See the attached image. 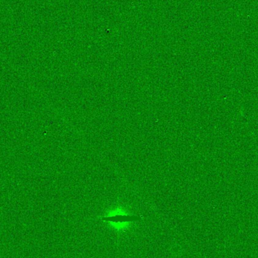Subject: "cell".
<instances>
[{
  "instance_id": "1",
  "label": "cell",
  "mask_w": 258,
  "mask_h": 258,
  "mask_svg": "<svg viewBox=\"0 0 258 258\" xmlns=\"http://www.w3.org/2000/svg\"><path fill=\"white\" fill-rule=\"evenodd\" d=\"M141 217L139 216L134 215H117L113 216V217H102V220H106V221L111 222H128V221H134V220H140Z\"/></svg>"
}]
</instances>
